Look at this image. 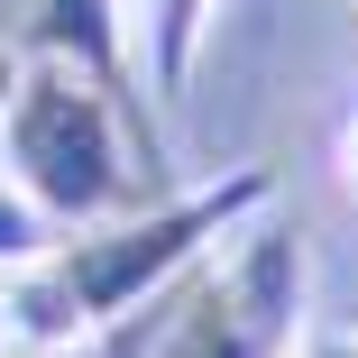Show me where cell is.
<instances>
[{
  "instance_id": "obj_6",
  "label": "cell",
  "mask_w": 358,
  "mask_h": 358,
  "mask_svg": "<svg viewBox=\"0 0 358 358\" xmlns=\"http://www.w3.org/2000/svg\"><path fill=\"white\" fill-rule=\"evenodd\" d=\"M166 303V294H157ZM157 303L129 313L120 331H92V340H64V349H28V358H148V331H157Z\"/></svg>"
},
{
  "instance_id": "obj_9",
  "label": "cell",
  "mask_w": 358,
  "mask_h": 358,
  "mask_svg": "<svg viewBox=\"0 0 358 358\" xmlns=\"http://www.w3.org/2000/svg\"><path fill=\"white\" fill-rule=\"evenodd\" d=\"M19 64H28L19 37H0V110H10V92H19Z\"/></svg>"
},
{
  "instance_id": "obj_12",
  "label": "cell",
  "mask_w": 358,
  "mask_h": 358,
  "mask_svg": "<svg viewBox=\"0 0 358 358\" xmlns=\"http://www.w3.org/2000/svg\"><path fill=\"white\" fill-rule=\"evenodd\" d=\"M0 349H10V322H0Z\"/></svg>"
},
{
  "instance_id": "obj_2",
  "label": "cell",
  "mask_w": 358,
  "mask_h": 358,
  "mask_svg": "<svg viewBox=\"0 0 358 358\" xmlns=\"http://www.w3.org/2000/svg\"><path fill=\"white\" fill-rule=\"evenodd\" d=\"M148 166H157L148 101H129L55 55L19 64V92L0 110V175L28 193V211L46 230H92V221L157 202Z\"/></svg>"
},
{
  "instance_id": "obj_5",
  "label": "cell",
  "mask_w": 358,
  "mask_h": 358,
  "mask_svg": "<svg viewBox=\"0 0 358 358\" xmlns=\"http://www.w3.org/2000/svg\"><path fill=\"white\" fill-rule=\"evenodd\" d=\"M138 37H148V83H157V101H184V92H193V55H202V37H211V0H148Z\"/></svg>"
},
{
  "instance_id": "obj_11",
  "label": "cell",
  "mask_w": 358,
  "mask_h": 358,
  "mask_svg": "<svg viewBox=\"0 0 358 358\" xmlns=\"http://www.w3.org/2000/svg\"><path fill=\"white\" fill-rule=\"evenodd\" d=\"M340 157H349V184H358V129H349V148H340Z\"/></svg>"
},
{
  "instance_id": "obj_10",
  "label": "cell",
  "mask_w": 358,
  "mask_h": 358,
  "mask_svg": "<svg viewBox=\"0 0 358 358\" xmlns=\"http://www.w3.org/2000/svg\"><path fill=\"white\" fill-rule=\"evenodd\" d=\"M19 10H28V0H0V37H19Z\"/></svg>"
},
{
  "instance_id": "obj_8",
  "label": "cell",
  "mask_w": 358,
  "mask_h": 358,
  "mask_svg": "<svg viewBox=\"0 0 358 358\" xmlns=\"http://www.w3.org/2000/svg\"><path fill=\"white\" fill-rule=\"evenodd\" d=\"M303 358H358V331H303Z\"/></svg>"
},
{
  "instance_id": "obj_4",
  "label": "cell",
  "mask_w": 358,
  "mask_h": 358,
  "mask_svg": "<svg viewBox=\"0 0 358 358\" xmlns=\"http://www.w3.org/2000/svg\"><path fill=\"white\" fill-rule=\"evenodd\" d=\"M19 55H55V64H83L92 83L129 92V10L120 0H28L19 10Z\"/></svg>"
},
{
  "instance_id": "obj_1",
  "label": "cell",
  "mask_w": 358,
  "mask_h": 358,
  "mask_svg": "<svg viewBox=\"0 0 358 358\" xmlns=\"http://www.w3.org/2000/svg\"><path fill=\"white\" fill-rule=\"evenodd\" d=\"M266 202H275V166H230L221 184L157 193V202L120 211V221H92L74 239H46L28 266H10L0 322H10L19 349H64V340L120 331L129 313H148L157 294H175V285L230 230H248Z\"/></svg>"
},
{
  "instance_id": "obj_3",
  "label": "cell",
  "mask_w": 358,
  "mask_h": 358,
  "mask_svg": "<svg viewBox=\"0 0 358 358\" xmlns=\"http://www.w3.org/2000/svg\"><path fill=\"white\" fill-rule=\"evenodd\" d=\"M303 313H313L303 221L266 202L248 230H230V248H211L157 303L148 358H303Z\"/></svg>"
},
{
  "instance_id": "obj_7",
  "label": "cell",
  "mask_w": 358,
  "mask_h": 358,
  "mask_svg": "<svg viewBox=\"0 0 358 358\" xmlns=\"http://www.w3.org/2000/svg\"><path fill=\"white\" fill-rule=\"evenodd\" d=\"M46 239H55V230H46L37 211H28V193H19L10 175H0V266H28Z\"/></svg>"
}]
</instances>
